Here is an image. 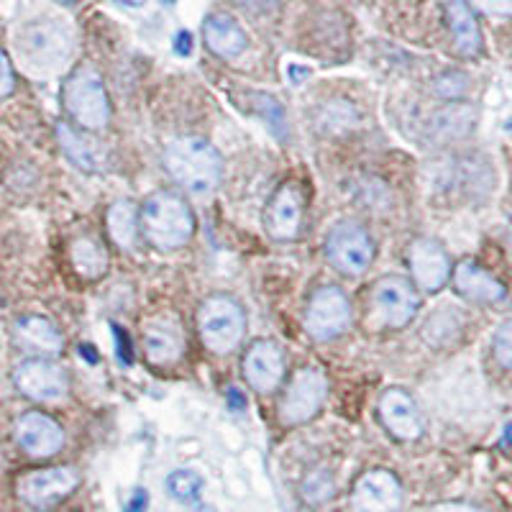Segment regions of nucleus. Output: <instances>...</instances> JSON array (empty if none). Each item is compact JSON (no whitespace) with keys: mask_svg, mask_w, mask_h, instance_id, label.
<instances>
[{"mask_svg":"<svg viewBox=\"0 0 512 512\" xmlns=\"http://www.w3.org/2000/svg\"><path fill=\"white\" fill-rule=\"evenodd\" d=\"M164 167L180 187L192 195H210L221 187L223 159L210 141L198 136H185L167 146Z\"/></svg>","mask_w":512,"mask_h":512,"instance_id":"f257e3e1","label":"nucleus"},{"mask_svg":"<svg viewBox=\"0 0 512 512\" xmlns=\"http://www.w3.org/2000/svg\"><path fill=\"white\" fill-rule=\"evenodd\" d=\"M139 223L149 244L157 249L175 251L190 244L195 233V216L185 198L172 190H159L141 205Z\"/></svg>","mask_w":512,"mask_h":512,"instance_id":"f03ea898","label":"nucleus"},{"mask_svg":"<svg viewBox=\"0 0 512 512\" xmlns=\"http://www.w3.org/2000/svg\"><path fill=\"white\" fill-rule=\"evenodd\" d=\"M64 111L70 113L77 126L100 131L111 123V100L103 85V77L93 64H80L62 88Z\"/></svg>","mask_w":512,"mask_h":512,"instance_id":"7ed1b4c3","label":"nucleus"},{"mask_svg":"<svg viewBox=\"0 0 512 512\" xmlns=\"http://www.w3.org/2000/svg\"><path fill=\"white\" fill-rule=\"evenodd\" d=\"M198 331L205 349L213 354H228L244 341L246 336V313L228 295H210L203 300L198 310Z\"/></svg>","mask_w":512,"mask_h":512,"instance_id":"20e7f679","label":"nucleus"},{"mask_svg":"<svg viewBox=\"0 0 512 512\" xmlns=\"http://www.w3.org/2000/svg\"><path fill=\"white\" fill-rule=\"evenodd\" d=\"M328 397V377L323 369L303 367L292 374L290 384L285 387V395L280 400L282 423L303 425L320 413L323 402Z\"/></svg>","mask_w":512,"mask_h":512,"instance_id":"39448f33","label":"nucleus"},{"mask_svg":"<svg viewBox=\"0 0 512 512\" xmlns=\"http://www.w3.org/2000/svg\"><path fill=\"white\" fill-rule=\"evenodd\" d=\"M374 241L356 221H338L326 236L328 262L344 274H364L374 262Z\"/></svg>","mask_w":512,"mask_h":512,"instance_id":"423d86ee","label":"nucleus"},{"mask_svg":"<svg viewBox=\"0 0 512 512\" xmlns=\"http://www.w3.org/2000/svg\"><path fill=\"white\" fill-rule=\"evenodd\" d=\"M351 323V303L341 287L326 285L313 292L305 308V331L315 341H331L341 336Z\"/></svg>","mask_w":512,"mask_h":512,"instance_id":"0eeeda50","label":"nucleus"},{"mask_svg":"<svg viewBox=\"0 0 512 512\" xmlns=\"http://www.w3.org/2000/svg\"><path fill=\"white\" fill-rule=\"evenodd\" d=\"M420 308L418 287L405 277L387 274L372 290V313L387 328L408 326Z\"/></svg>","mask_w":512,"mask_h":512,"instance_id":"6e6552de","label":"nucleus"},{"mask_svg":"<svg viewBox=\"0 0 512 512\" xmlns=\"http://www.w3.org/2000/svg\"><path fill=\"white\" fill-rule=\"evenodd\" d=\"M80 484V474L72 466H52L36 469L18 479V497L31 507H54L64 497H70Z\"/></svg>","mask_w":512,"mask_h":512,"instance_id":"1a4fd4ad","label":"nucleus"},{"mask_svg":"<svg viewBox=\"0 0 512 512\" xmlns=\"http://www.w3.org/2000/svg\"><path fill=\"white\" fill-rule=\"evenodd\" d=\"M305 218V192L300 182H285L274 190L267 210H264V226L269 236L277 241H295L300 236Z\"/></svg>","mask_w":512,"mask_h":512,"instance_id":"9d476101","label":"nucleus"},{"mask_svg":"<svg viewBox=\"0 0 512 512\" xmlns=\"http://www.w3.org/2000/svg\"><path fill=\"white\" fill-rule=\"evenodd\" d=\"M13 382L26 397L36 402H59L67 397L70 379L59 364L47 359H29L18 364L13 372Z\"/></svg>","mask_w":512,"mask_h":512,"instance_id":"9b49d317","label":"nucleus"},{"mask_svg":"<svg viewBox=\"0 0 512 512\" xmlns=\"http://www.w3.org/2000/svg\"><path fill=\"white\" fill-rule=\"evenodd\" d=\"M408 264L415 287L423 292H438L451 280L448 251L433 239H415L408 249Z\"/></svg>","mask_w":512,"mask_h":512,"instance_id":"f8f14e48","label":"nucleus"},{"mask_svg":"<svg viewBox=\"0 0 512 512\" xmlns=\"http://www.w3.org/2000/svg\"><path fill=\"white\" fill-rule=\"evenodd\" d=\"M356 512H395L402 505V484L392 472L374 469L361 474L351 492Z\"/></svg>","mask_w":512,"mask_h":512,"instance_id":"ddd939ff","label":"nucleus"},{"mask_svg":"<svg viewBox=\"0 0 512 512\" xmlns=\"http://www.w3.org/2000/svg\"><path fill=\"white\" fill-rule=\"evenodd\" d=\"M379 415H382L384 428L397 441H418L423 436V415H420L418 402L400 387H392L379 397Z\"/></svg>","mask_w":512,"mask_h":512,"instance_id":"4468645a","label":"nucleus"},{"mask_svg":"<svg viewBox=\"0 0 512 512\" xmlns=\"http://www.w3.org/2000/svg\"><path fill=\"white\" fill-rule=\"evenodd\" d=\"M16 441L34 459H47V456H54L62 451L64 431L62 425L54 418H49L47 413L31 410V413L18 418Z\"/></svg>","mask_w":512,"mask_h":512,"instance_id":"2eb2a0df","label":"nucleus"},{"mask_svg":"<svg viewBox=\"0 0 512 512\" xmlns=\"http://www.w3.org/2000/svg\"><path fill=\"white\" fill-rule=\"evenodd\" d=\"M244 377L251 390L269 395L285 377V351L274 341H256L244 356Z\"/></svg>","mask_w":512,"mask_h":512,"instance_id":"dca6fc26","label":"nucleus"},{"mask_svg":"<svg viewBox=\"0 0 512 512\" xmlns=\"http://www.w3.org/2000/svg\"><path fill=\"white\" fill-rule=\"evenodd\" d=\"M144 354L152 364H172L185 354V331L177 315H154L144 326Z\"/></svg>","mask_w":512,"mask_h":512,"instance_id":"f3484780","label":"nucleus"},{"mask_svg":"<svg viewBox=\"0 0 512 512\" xmlns=\"http://www.w3.org/2000/svg\"><path fill=\"white\" fill-rule=\"evenodd\" d=\"M451 282L461 297L477 305H497L507 300V287L489 269L472 259H464L451 269Z\"/></svg>","mask_w":512,"mask_h":512,"instance_id":"a211bd4d","label":"nucleus"},{"mask_svg":"<svg viewBox=\"0 0 512 512\" xmlns=\"http://www.w3.org/2000/svg\"><path fill=\"white\" fill-rule=\"evenodd\" d=\"M448 29L454 36V47L461 57H479L482 54V31H479L477 16L466 0H443Z\"/></svg>","mask_w":512,"mask_h":512,"instance_id":"6ab92c4d","label":"nucleus"},{"mask_svg":"<svg viewBox=\"0 0 512 512\" xmlns=\"http://www.w3.org/2000/svg\"><path fill=\"white\" fill-rule=\"evenodd\" d=\"M203 39H205V47L216 54V57H223V59L239 57V54H244V49L249 47V39H246L239 21L226 16V13H216V16L205 18Z\"/></svg>","mask_w":512,"mask_h":512,"instance_id":"aec40b11","label":"nucleus"},{"mask_svg":"<svg viewBox=\"0 0 512 512\" xmlns=\"http://www.w3.org/2000/svg\"><path fill=\"white\" fill-rule=\"evenodd\" d=\"M57 139L59 146H62V152L67 154V159H70L75 167H80L82 172H98V169L103 167V146L95 139H90V136L75 131L70 123H57Z\"/></svg>","mask_w":512,"mask_h":512,"instance_id":"412c9836","label":"nucleus"},{"mask_svg":"<svg viewBox=\"0 0 512 512\" xmlns=\"http://www.w3.org/2000/svg\"><path fill=\"white\" fill-rule=\"evenodd\" d=\"M16 338L24 349L39 351V354H59L64 349V338L52 320L41 315H29L16 323Z\"/></svg>","mask_w":512,"mask_h":512,"instance_id":"4be33fe9","label":"nucleus"},{"mask_svg":"<svg viewBox=\"0 0 512 512\" xmlns=\"http://www.w3.org/2000/svg\"><path fill=\"white\" fill-rule=\"evenodd\" d=\"M72 267L82 280H100L108 269V251L93 236H82L72 244Z\"/></svg>","mask_w":512,"mask_h":512,"instance_id":"5701e85b","label":"nucleus"},{"mask_svg":"<svg viewBox=\"0 0 512 512\" xmlns=\"http://www.w3.org/2000/svg\"><path fill=\"white\" fill-rule=\"evenodd\" d=\"M108 233H111L113 244L121 246V249H128V246L136 241V233H139V210H136L134 203L128 200H118L108 208Z\"/></svg>","mask_w":512,"mask_h":512,"instance_id":"b1692460","label":"nucleus"},{"mask_svg":"<svg viewBox=\"0 0 512 512\" xmlns=\"http://www.w3.org/2000/svg\"><path fill=\"white\" fill-rule=\"evenodd\" d=\"M167 492L177 502L192 505V502H198L200 495H203V477L198 472H192V469H177V472H172L167 477Z\"/></svg>","mask_w":512,"mask_h":512,"instance_id":"393cba45","label":"nucleus"},{"mask_svg":"<svg viewBox=\"0 0 512 512\" xmlns=\"http://www.w3.org/2000/svg\"><path fill=\"white\" fill-rule=\"evenodd\" d=\"M331 495H333V479L328 472H313L303 482V497L308 502H313V505L326 502Z\"/></svg>","mask_w":512,"mask_h":512,"instance_id":"a878e982","label":"nucleus"},{"mask_svg":"<svg viewBox=\"0 0 512 512\" xmlns=\"http://www.w3.org/2000/svg\"><path fill=\"white\" fill-rule=\"evenodd\" d=\"M492 354L502 369H512V320H505L492 336Z\"/></svg>","mask_w":512,"mask_h":512,"instance_id":"bb28decb","label":"nucleus"},{"mask_svg":"<svg viewBox=\"0 0 512 512\" xmlns=\"http://www.w3.org/2000/svg\"><path fill=\"white\" fill-rule=\"evenodd\" d=\"M436 88L438 93L446 95V98H459V95H464L466 90V80L461 72H446L443 77H438Z\"/></svg>","mask_w":512,"mask_h":512,"instance_id":"cd10ccee","label":"nucleus"},{"mask_svg":"<svg viewBox=\"0 0 512 512\" xmlns=\"http://www.w3.org/2000/svg\"><path fill=\"white\" fill-rule=\"evenodd\" d=\"M466 3L477 8V11L487 13V16H495V18L512 16V0H466Z\"/></svg>","mask_w":512,"mask_h":512,"instance_id":"c85d7f7f","label":"nucleus"},{"mask_svg":"<svg viewBox=\"0 0 512 512\" xmlns=\"http://www.w3.org/2000/svg\"><path fill=\"white\" fill-rule=\"evenodd\" d=\"M13 85H16V80H13V67L6 54L0 52V100L13 93Z\"/></svg>","mask_w":512,"mask_h":512,"instance_id":"c756f323","label":"nucleus"},{"mask_svg":"<svg viewBox=\"0 0 512 512\" xmlns=\"http://www.w3.org/2000/svg\"><path fill=\"white\" fill-rule=\"evenodd\" d=\"M428 512H487V510L477 505H469V502H438V505L428 507Z\"/></svg>","mask_w":512,"mask_h":512,"instance_id":"7c9ffc66","label":"nucleus"},{"mask_svg":"<svg viewBox=\"0 0 512 512\" xmlns=\"http://www.w3.org/2000/svg\"><path fill=\"white\" fill-rule=\"evenodd\" d=\"M236 3L251 13H269L280 6V0H236Z\"/></svg>","mask_w":512,"mask_h":512,"instance_id":"2f4dec72","label":"nucleus"},{"mask_svg":"<svg viewBox=\"0 0 512 512\" xmlns=\"http://www.w3.org/2000/svg\"><path fill=\"white\" fill-rule=\"evenodd\" d=\"M172 44H175V52L180 54V57H187V54L192 52V36H190V31H177L175 34V41H172Z\"/></svg>","mask_w":512,"mask_h":512,"instance_id":"473e14b6","label":"nucleus"},{"mask_svg":"<svg viewBox=\"0 0 512 512\" xmlns=\"http://www.w3.org/2000/svg\"><path fill=\"white\" fill-rule=\"evenodd\" d=\"M146 505H149V497H146L144 489H136L134 495H131V502H128L126 512H144Z\"/></svg>","mask_w":512,"mask_h":512,"instance_id":"72a5a7b5","label":"nucleus"},{"mask_svg":"<svg viewBox=\"0 0 512 512\" xmlns=\"http://www.w3.org/2000/svg\"><path fill=\"white\" fill-rule=\"evenodd\" d=\"M228 397H231V408H244V395H241V392H236V390H231L228 392Z\"/></svg>","mask_w":512,"mask_h":512,"instance_id":"f704fd0d","label":"nucleus"},{"mask_svg":"<svg viewBox=\"0 0 512 512\" xmlns=\"http://www.w3.org/2000/svg\"><path fill=\"white\" fill-rule=\"evenodd\" d=\"M502 441L510 443V446H512V423L505 425V433H502Z\"/></svg>","mask_w":512,"mask_h":512,"instance_id":"c9c22d12","label":"nucleus"},{"mask_svg":"<svg viewBox=\"0 0 512 512\" xmlns=\"http://www.w3.org/2000/svg\"><path fill=\"white\" fill-rule=\"evenodd\" d=\"M118 3H126V6H141L144 0H118Z\"/></svg>","mask_w":512,"mask_h":512,"instance_id":"e433bc0d","label":"nucleus"},{"mask_svg":"<svg viewBox=\"0 0 512 512\" xmlns=\"http://www.w3.org/2000/svg\"><path fill=\"white\" fill-rule=\"evenodd\" d=\"M162 3H164V6H175L177 0H162Z\"/></svg>","mask_w":512,"mask_h":512,"instance_id":"4c0bfd02","label":"nucleus"},{"mask_svg":"<svg viewBox=\"0 0 512 512\" xmlns=\"http://www.w3.org/2000/svg\"><path fill=\"white\" fill-rule=\"evenodd\" d=\"M59 3H75V0H59Z\"/></svg>","mask_w":512,"mask_h":512,"instance_id":"58836bf2","label":"nucleus"}]
</instances>
